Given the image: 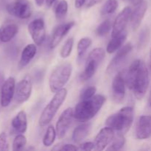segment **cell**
<instances>
[{"mask_svg": "<svg viewBox=\"0 0 151 151\" xmlns=\"http://www.w3.org/2000/svg\"><path fill=\"white\" fill-rule=\"evenodd\" d=\"M126 86L133 91L137 100H142L147 92L149 86V71L145 63L136 60L130 66L125 75Z\"/></svg>", "mask_w": 151, "mask_h": 151, "instance_id": "obj_1", "label": "cell"}, {"mask_svg": "<svg viewBox=\"0 0 151 151\" xmlns=\"http://www.w3.org/2000/svg\"><path fill=\"white\" fill-rule=\"evenodd\" d=\"M106 102L103 95H94L91 98L82 100L74 109V118L80 122H87L100 111Z\"/></svg>", "mask_w": 151, "mask_h": 151, "instance_id": "obj_2", "label": "cell"}, {"mask_svg": "<svg viewBox=\"0 0 151 151\" xmlns=\"http://www.w3.org/2000/svg\"><path fill=\"white\" fill-rule=\"evenodd\" d=\"M134 109L131 106H127L109 116L106 119V125L118 133L124 134L131 128L134 122Z\"/></svg>", "mask_w": 151, "mask_h": 151, "instance_id": "obj_3", "label": "cell"}, {"mask_svg": "<svg viewBox=\"0 0 151 151\" xmlns=\"http://www.w3.org/2000/svg\"><path fill=\"white\" fill-rule=\"evenodd\" d=\"M66 95H67V90L66 88H61L55 92L54 97L44 108L40 116L39 121H38L40 126H46L52 120L55 115L66 100Z\"/></svg>", "mask_w": 151, "mask_h": 151, "instance_id": "obj_4", "label": "cell"}, {"mask_svg": "<svg viewBox=\"0 0 151 151\" xmlns=\"http://www.w3.org/2000/svg\"><path fill=\"white\" fill-rule=\"evenodd\" d=\"M72 71V65L69 63L60 64L55 69L49 79V85L52 92L55 93L63 88L69 81Z\"/></svg>", "mask_w": 151, "mask_h": 151, "instance_id": "obj_5", "label": "cell"}, {"mask_svg": "<svg viewBox=\"0 0 151 151\" xmlns=\"http://www.w3.org/2000/svg\"><path fill=\"white\" fill-rule=\"evenodd\" d=\"M106 57V51L103 48H95L88 54L86 63L85 69L81 74V78L83 81H87L94 76L99 65Z\"/></svg>", "mask_w": 151, "mask_h": 151, "instance_id": "obj_6", "label": "cell"}, {"mask_svg": "<svg viewBox=\"0 0 151 151\" xmlns=\"http://www.w3.org/2000/svg\"><path fill=\"white\" fill-rule=\"evenodd\" d=\"M9 14L21 19H27L32 15V7L28 0H15L7 6Z\"/></svg>", "mask_w": 151, "mask_h": 151, "instance_id": "obj_7", "label": "cell"}, {"mask_svg": "<svg viewBox=\"0 0 151 151\" xmlns=\"http://www.w3.org/2000/svg\"><path fill=\"white\" fill-rule=\"evenodd\" d=\"M125 72H120L114 77L112 82V99L114 102L117 104H120L123 102L125 95Z\"/></svg>", "mask_w": 151, "mask_h": 151, "instance_id": "obj_8", "label": "cell"}, {"mask_svg": "<svg viewBox=\"0 0 151 151\" xmlns=\"http://www.w3.org/2000/svg\"><path fill=\"white\" fill-rule=\"evenodd\" d=\"M28 31L35 45L40 46L43 44L46 38V27L42 19L31 22L28 25Z\"/></svg>", "mask_w": 151, "mask_h": 151, "instance_id": "obj_9", "label": "cell"}, {"mask_svg": "<svg viewBox=\"0 0 151 151\" xmlns=\"http://www.w3.org/2000/svg\"><path fill=\"white\" fill-rule=\"evenodd\" d=\"M74 118V109L72 108H68L60 114L57 123H56V133L58 139L64 137L67 133L72 119Z\"/></svg>", "mask_w": 151, "mask_h": 151, "instance_id": "obj_10", "label": "cell"}, {"mask_svg": "<svg viewBox=\"0 0 151 151\" xmlns=\"http://www.w3.org/2000/svg\"><path fill=\"white\" fill-rule=\"evenodd\" d=\"M32 85L30 79L27 77L19 81L16 86L15 99L18 103H22L29 100L32 93Z\"/></svg>", "mask_w": 151, "mask_h": 151, "instance_id": "obj_11", "label": "cell"}, {"mask_svg": "<svg viewBox=\"0 0 151 151\" xmlns=\"http://www.w3.org/2000/svg\"><path fill=\"white\" fill-rule=\"evenodd\" d=\"M132 44H131V43H129V44H127L126 45H125L123 47H122L120 50H118L116 55H115L114 57V58L111 60L110 63H109V66H108L106 72H107L108 74H109V75H111V74L114 73V72L117 70L118 68L122 64L123 61L125 60L127 56H128V55L132 51Z\"/></svg>", "mask_w": 151, "mask_h": 151, "instance_id": "obj_12", "label": "cell"}, {"mask_svg": "<svg viewBox=\"0 0 151 151\" xmlns=\"http://www.w3.org/2000/svg\"><path fill=\"white\" fill-rule=\"evenodd\" d=\"M16 91L15 78L10 77L4 81L1 88V106L7 107L11 103Z\"/></svg>", "mask_w": 151, "mask_h": 151, "instance_id": "obj_13", "label": "cell"}, {"mask_svg": "<svg viewBox=\"0 0 151 151\" xmlns=\"http://www.w3.org/2000/svg\"><path fill=\"white\" fill-rule=\"evenodd\" d=\"M114 137V130L108 126L102 128L95 137L94 149L96 150H103L111 142Z\"/></svg>", "mask_w": 151, "mask_h": 151, "instance_id": "obj_14", "label": "cell"}, {"mask_svg": "<svg viewBox=\"0 0 151 151\" xmlns=\"http://www.w3.org/2000/svg\"><path fill=\"white\" fill-rule=\"evenodd\" d=\"M131 12H132V10H131V7L128 6V7H125L118 14V16L115 19L114 22L113 29H112L111 32L112 38L123 32L128 21H129L130 17H131Z\"/></svg>", "mask_w": 151, "mask_h": 151, "instance_id": "obj_15", "label": "cell"}, {"mask_svg": "<svg viewBox=\"0 0 151 151\" xmlns=\"http://www.w3.org/2000/svg\"><path fill=\"white\" fill-rule=\"evenodd\" d=\"M136 135L139 139H146L151 137V116H142L137 123Z\"/></svg>", "mask_w": 151, "mask_h": 151, "instance_id": "obj_16", "label": "cell"}, {"mask_svg": "<svg viewBox=\"0 0 151 151\" xmlns=\"http://www.w3.org/2000/svg\"><path fill=\"white\" fill-rule=\"evenodd\" d=\"M75 23L74 22H68V23L63 24L59 25L55 28L54 32L52 34L51 42H50V47L51 49H54L58 45L60 41L63 40V37L69 32V31L75 26Z\"/></svg>", "mask_w": 151, "mask_h": 151, "instance_id": "obj_17", "label": "cell"}, {"mask_svg": "<svg viewBox=\"0 0 151 151\" xmlns=\"http://www.w3.org/2000/svg\"><path fill=\"white\" fill-rule=\"evenodd\" d=\"M147 10V2L143 0L140 4L136 6L135 9L131 12L130 19H131V27L134 30H137L139 27L140 26Z\"/></svg>", "mask_w": 151, "mask_h": 151, "instance_id": "obj_18", "label": "cell"}, {"mask_svg": "<svg viewBox=\"0 0 151 151\" xmlns=\"http://www.w3.org/2000/svg\"><path fill=\"white\" fill-rule=\"evenodd\" d=\"M19 27L13 22H6L0 28V39L1 42H8L11 41L17 34Z\"/></svg>", "mask_w": 151, "mask_h": 151, "instance_id": "obj_19", "label": "cell"}, {"mask_svg": "<svg viewBox=\"0 0 151 151\" xmlns=\"http://www.w3.org/2000/svg\"><path fill=\"white\" fill-rule=\"evenodd\" d=\"M12 127L16 132L24 134L27 128V119L24 111H21L16 115L11 122Z\"/></svg>", "mask_w": 151, "mask_h": 151, "instance_id": "obj_20", "label": "cell"}, {"mask_svg": "<svg viewBox=\"0 0 151 151\" xmlns=\"http://www.w3.org/2000/svg\"><path fill=\"white\" fill-rule=\"evenodd\" d=\"M37 48L36 46L33 44H30L27 45L24 48L23 51L21 55L20 61H19V68H24L27 65L29 64V62L32 60V59L35 57L36 55Z\"/></svg>", "mask_w": 151, "mask_h": 151, "instance_id": "obj_21", "label": "cell"}, {"mask_svg": "<svg viewBox=\"0 0 151 151\" xmlns=\"http://www.w3.org/2000/svg\"><path fill=\"white\" fill-rule=\"evenodd\" d=\"M127 36H128L127 31H123L121 33H119V35L113 37L107 46V48H106L107 52L111 54V53H114L116 51H117L122 47V44H124V42L126 40Z\"/></svg>", "mask_w": 151, "mask_h": 151, "instance_id": "obj_22", "label": "cell"}, {"mask_svg": "<svg viewBox=\"0 0 151 151\" xmlns=\"http://www.w3.org/2000/svg\"><path fill=\"white\" fill-rule=\"evenodd\" d=\"M91 124L88 122V123H83L78 125L73 131L72 134V140L75 143H80L88 136L89 133L90 129H91Z\"/></svg>", "mask_w": 151, "mask_h": 151, "instance_id": "obj_23", "label": "cell"}, {"mask_svg": "<svg viewBox=\"0 0 151 151\" xmlns=\"http://www.w3.org/2000/svg\"><path fill=\"white\" fill-rule=\"evenodd\" d=\"M125 143V138L123 134L118 133L116 136H115L114 139L111 142L110 146L107 148V150H119L122 148Z\"/></svg>", "mask_w": 151, "mask_h": 151, "instance_id": "obj_24", "label": "cell"}, {"mask_svg": "<svg viewBox=\"0 0 151 151\" xmlns=\"http://www.w3.org/2000/svg\"><path fill=\"white\" fill-rule=\"evenodd\" d=\"M56 135H57L56 130L55 129V128L52 125H50L48 128H47V132H46L45 135H44V139H43V144H44V145L45 147L51 146L55 142Z\"/></svg>", "mask_w": 151, "mask_h": 151, "instance_id": "obj_25", "label": "cell"}, {"mask_svg": "<svg viewBox=\"0 0 151 151\" xmlns=\"http://www.w3.org/2000/svg\"><path fill=\"white\" fill-rule=\"evenodd\" d=\"M117 0H107L104 4V5L103 6V7H102L100 13H101L102 16L111 14V13H114L115 10L117 9Z\"/></svg>", "mask_w": 151, "mask_h": 151, "instance_id": "obj_26", "label": "cell"}, {"mask_svg": "<svg viewBox=\"0 0 151 151\" xmlns=\"http://www.w3.org/2000/svg\"><path fill=\"white\" fill-rule=\"evenodd\" d=\"M68 11V3L66 0H61L57 4L55 10V16L58 19H63L66 16Z\"/></svg>", "mask_w": 151, "mask_h": 151, "instance_id": "obj_27", "label": "cell"}, {"mask_svg": "<svg viewBox=\"0 0 151 151\" xmlns=\"http://www.w3.org/2000/svg\"><path fill=\"white\" fill-rule=\"evenodd\" d=\"M92 41L90 38H83L79 41L78 44V55L79 58H82L86 53V50L91 45Z\"/></svg>", "mask_w": 151, "mask_h": 151, "instance_id": "obj_28", "label": "cell"}, {"mask_svg": "<svg viewBox=\"0 0 151 151\" xmlns=\"http://www.w3.org/2000/svg\"><path fill=\"white\" fill-rule=\"evenodd\" d=\"M74 44V38H69L66 41L65 44L62 47L61 50H60V56L63 58H66L70 55L71 52H72V47H73Z\"/></svg>", "mask_w": 151, "mask_h": 151, "instance_id": "obj_29", "label": "cell"}, {"mask_svg": "<svg viewBox=\"0 0 151 151\" xmlns=\"http://www.w3.org/2000/svg\"><path fill=\"white\" fill-rule=\"evenodd\" d=\"M111 28V23L109 19H106L104 22H102L98 27L96 29V33L99 36H104L106 34H108Z\"/></svg>", "mask_w": 151, "mask_h": 151, "instance_id": "obj_30", "label": "cell"}, {"mask_svg": "<svg viewBox=\"0 0 151 151\" xmlns=\"http://www.w3.org/2000/svg\"><path fill=\"white\" fill-rule=\"evenodd\" d=\"M27 144V139L23 134H19L15 137L13 142V150H21Z\"/></svg>", "mask_w": 151, "mask_h": 151, "instance_id": "obj_31", "label": "cell"}, {"mask_svg": "<svg viewBox=\"0 0 151 151\" xmlns=\"http://www.w3.org/2000/svg\"><path fill=\"white\" fill-rule=\"evenodd\" d=\"M96 91H97V89L94 86H89L84 88L81 93V96H80L81 100H86V99L91 98L94 96Z\"/></svg>", "mask_w": 151, "mask_h": 151, "instance_id": "obj_32", "label": "cell"}, {"mask_svg": "<svg viewBox=\"0 0 151 151\" xmlns=\"http://www.w3.org/2000/svg\"><path fill=\"white\" fill-rule=\"evenodd\" d=\"M9 145L7 142V137L5 132L0 134V151L8 150Z\"/></svg>", "mask_w": 151, "mask_h": 151, "instance_id": "obj_33", "label": "cell"}, {"mask_svg": "<svg viewBox=\"0 0 151 151\" xmlns=\"http://www.w3.org/2000/svg\"><path fill=\"white\" fill-rule=\"evenodd\" d=\"M53 150H78V147L76 146L70 144H65L63 145H61L60 144L57 145L55 147H53Z\"/></svg>", "mask_w": 151, "mask_h": 151, "instance_id": "obj_34", "label": "cell"}, {"mask_svg": "<svg viewBox=\"0 0 151 151\" xmlns=\"http://www.w3.org/2000/svg\"><path fill=\"white\" fill-rule=\"evenodd\" d=\"M94 142H84L82 143L79 145L78 147V150H92L93 149H94Z\"/></svg>", "mask_w": 151, "mask_h": 151, "instance_id": "obj_35", "label": "cell"}, {"mask_svg": "<svg viewBox=\"0 0 151 151\" xmlns=\"http://www.w3.org/2000/svg\"><path fill=\"white\" fill-rule=\"evenodd\" d=\"M148 33L147 30H143L142 32L140 35L139 40V47H142V46H144V44H145L146 41H147V38H148Z\"/></svg>", "mask_w": 151, "mask_h": 151, "instance_id": "obj_36", "label": "cell"}, {"mask_svg": "<svg viewBox=\"0 0 151 151\" xmlns=\"http://www.w3.org/2000/svg\"><path fill=\"white\" fill-rule=\"evenodd\" d=\"M103 1V0H86L84 5L86 8H89V7H93L94 5H96V4L102 2Z\"/></svg>", "mask_w": 151, "mask_h": 151, "instance_id": "obj_37", "label": "cell"}, {"mask_svg": "<svg viewBox=\"0 0 151 151\" xmlns=\"http://www.w3.org/2000/svg\"><path fill=\"white\" fill-rule=\"evenodd\" d=\"M86 0H75V5L76 8H81L85 4Z\"/></svg>", "mask_w": 151, "mask_h": 151, "instance_id": "obj_38", "label": "cell"}, {"mask_svg": "<svg viewBox=\"0 0 151 151\" xmlns=\"http://www.w3.org/2000/svg\"><path fill=\"white\" fill-rule=\"evenodd\" d=\"M4 82V74L0 71V88H1V86H2L3 83Z\"/></svg>", "mask_w": 151, "mask_h": 151, "instance_id": "obj_39", "label": "cell"}, {"mask_svg": "<svg viewBox=\"0 0 151 151\" xmlns=\"http://www.w3.org/2000/svg\"><path fill=\"white\" fill-rule=\"evenodd\" d=\"M129 1H131V3L133 4V5L137 6L139 4H140L143 0H129Z\"/></svg>", "mask_w": 151, "mask_h": 151, "instance_id": "obj_40", "label": "cell"}, {"mask_svg": "<svg viewBox=\"0 0 151 151\" xmlns=\"http://www.w3.org/2000/svg\"><path fill=\"white\" fill-rule=\"evenodd\" d=\"M55 0H45V2L47 7H50L52 5L53 3L55 2Z\"/></svg>", "mask_w": 151, "mask_h": 151, "instance_id": "obj_41", "label": "cell"}, {"mask_svg": "<svg viewBox=\"0 0 151 151\" xmlns=\"http://www.w3.org/2000/svg\"><path fill=\"white\" fill-rule=\"evenodd\" d=\"M35 3H36L37 5L39 6V7H41V6L43 5V4H44V2L45 0H35Z\"/></svg>", "mask_w": 151, "mask_h": 151, "instance_id": "obj_42", "label": "cell"}, {"mask_svg": "<svg viewBox=\"0 0 151 151\" xmlns=\"http://www.w3.org/2000/svg\"><path fill=\"white\" fill-rule=\"evenodd\" d=\"M149 67H150V69L151 71V49L150 52V59H149Z\"/></svg>", "mask_w": 151, "mask_h": 151, "instance_id": "obj_43", "label": "cell"}, {"mask_svg": "<svg viewBox=\"0 0 151 151\" xmlns=\"http://www.w3.org/2000/svg\"><path fill=\"white\" fill-rule=\"evenodd\" d=\"M148 104L149 106H151V91L150 92V95H149V98H148Z\"/></svg>", "mask_w": 151, "mask_h": 151, "instance_id": "obj_44", "label": "cell"}, {"mask_svg": "<svg viewBox=\"0 0 151 151\" xmlns=\"http://www.w3.org/2000/svg\"><path fill=\"white\" fill-rule=\"evenodd\" d=\"M0 104H1V88H0Z\"/></svg>", "mask_w": 151, "mask_h": 151, "instance_id": "obj_45", "label": "cell"}, {"mask_svg": "<svg viewBox=\"0 0 151 151\" xmlns=\"http://www.w3.org/2000/svg\"><path fill=\"white\" fill-rule=\"evenodd\" d=\"M1 39H0V44H1Z\"/></svg>", "mask_w": 151, "mask_h": 151, "instance_id": "obj_46", "label": "cell"}]
</instances>
